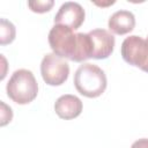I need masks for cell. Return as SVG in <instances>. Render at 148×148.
<instances>
[{"instance_id": "6da1fadb", "label": "cell", "mask_w": 148, "mask_h": 148, "mask_svg": "<svg viewBox=\"0 0 148 148\" xmlns=\"http://www.w3.org/2000/svg\"><path fill=\"white\" fill-rule=\"evenodd\" d=\"M49 44L57 56L81 62L91 58V39L88 34H74L68 27L54 24L49 32Z\"/></svg>"}, {"instance_id": "7a4b0ae2", "label": "cell", "mask_w": 148, "mask_h": 148, "mask_svg": "<svg viewBox=\"0 0 148 148\" xmlns=\"http://www.w3.org/2000/svg\"><path fill=\"white\" fill-rule=\"evenodd\" d=\"M106 75L102 68L94 64L81 65L74 74L75 89L88 98L101 96L106 89Z\"/></svg>"}, {"instance_id": "3957f363", "label": "cell", "mask_w": 148, "mask_h": 148, "mask_svg": "<svg viewBox=\"0 0 148 148\" xmlns=\"http://www.w3.org/2000/svg\"><path fill=\"white\" fill-rule=\"evenodd\" d=\"M6 91L13 102L23 105L37 97L38 83L31 71L21 68L12 74L6 86Z\"/></svg>"}, {"instance_id": "277c9868", "label": "cell", "mask_w": 148, "mask_h": 148, "mask_svg": "<svg viewBox=\"0 0 148 148\" xmlns=\"http://www.w3.org/2000/svg\"><path fill=\"white\" fill-rule=\"evenodd\" d=\"M40 74L49 86H61L68 79V62L56 53H47L40 62Z\"/></svg>"}, {"instance_id": "5b68a950", "label": "cell", "mask_w": 148, "mask_h": 148, "mask_svg": "<svg viewBox=\"0 0 148 148\" xmlns=\"http://www.w3.org/2000/svg\"><path fill=\"white\" fill-rule=\"evenodd\" d=\"M120 52L123 59L127 64L142 68L148 59V44L146 39L133 35L124 39Z\"/></svg>"}, {"instance_id": "8992f818", "label": "cell", "mask_w": 148, "mask_h": 148, "mask_svg": "<svg viewBox=\"0 0 148 148\" xmlns=\"http://www.w3.org/2000/svg\"><path fill=\"white\" fill-rule=\"evenodd\" d=\"M86 17L83 7L73 1H67L62 3L54 16V24H60L76 30L81 27Z\"/></svg>"}, {"instance_id": "52a82bcc", "label": "cell", "mask_w": 148, "mask_h": 148, "mask_svg": "<svg viewBox=\"0 0 148 148\" xmlns=\"http://www.w3.org/2000/svg\"><path fill=\"white\" fill-rule=\"evenodd\" d=\"M91 39V58L106 59L111 56L114 47V37L105 29H94L88 32Z\"/></svg>"}, {"instance_id": "ba28073f", "label": "cell", "mask_w": 148, "mask_h": 148, "mask_svg": "<svg viewBox=\"0 0 148 148\" xmlns=\"http://www.w3.org/2000/svg\"><path fill=\"white\" fill-rule=\"evenodd\" d=\"M82 108L83 105L81 99L71 94L60 96L54 103L56 113L61 119H65V120H69L79 117L82 112Z\"/></svg>"}, {"instance_id": "9c48e42d", "label": "cell", "mask_w": 148, "mask_h": 148, "mask_svg": "<svg viewBox=\"0 0 148 148\" xmlns=\"http://www.w3.org/2000/svg\"><path fill=\"white\" fill-rule=\"evenodd\" d=\"M108 25L111 32L116 35H125L134 29L135 17L130 10H117L110 16Z\"/></svg>"}, {"instance_id": "30bf717a", "label": "cell", "mask_w": 148, "mask_h": 148, "mask_svg": "<svg viewBox=\"0 0 148 148\" xmlns=\"http://www.w3.org/2000/svg\"><path fill=\"white\" fill-rule=\"evenodd\" d=\"M15 35H16V30H15L14 24L7 21L6 18H1L0 20V36H1L0 43L1 45L10 44L15 39Z\"/></svg>"}, {"instance_id": "8fae6325", "label": "cell", "mask_w": 148, "mask_h": 148, "mask_svg": "<svg viewBox=\"0 0 148 148\" xmlns=\"http://www.w3.org/2000/svg\"><path fill=\"white\" fill-rule=\"evenodd\" d=\"M53 5H54L53 0H42V1L37 0V1H29L28 2V7L32 12L39 13V14L49 12L53 7Z\"/></svg>"}, {"instance_id": "7c38bea8", "label": "cell", "mask_w": 148, "mask_h": 148, "mask_svg": "<svg viewBox=\"0 0 148 148\" xmlns=\"http://www.w3.org/2000/svg\"><path fill=\"white\" fill-rule=\"evenodd\" d=\"M131 148H148V139L142 138V139L136 140L135 142H133Z\"/></svg>"}, {"instance_id": "4fadbf2b", "label": "cell", "mask_w": 148, "mask_h": 148, "mask_svg": "<svg viewBox=\"0 0 148 148\" xmlns=\"http://www.w3.org/2000/svg\"><path fill=\"white\" fill-rule=\"evenodd\" d=\"M146 42H147V44H148V38L146 39ZM141 69H142L143 72H147V73H148V59H147V61H146V64H145V66H143V67H142Z\"/></svg>"}]
</instances>
